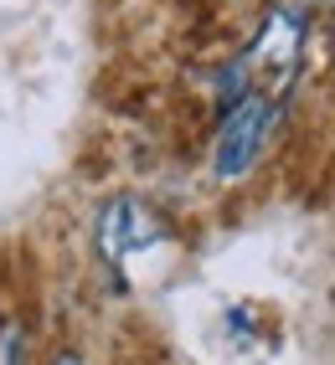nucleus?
Instances as JSON below:
<instances>
[{
  "instance_id": "obj_1",
  "label": "nucleus",
  "mask_w": 335,
  "mask_h": 365,
  "mask_svg": "<svg viewBox=\"0 0 335 365\" xmlns=\"http://www.w3.org/2000/svg\"><path fill=\"white\" fill-rule=\"evenodd\" d=\"M309 26H315V11L304 6H269L258 36L248 41L243 52V72H248V93H263V98H279L284 88L294 83V72L304 62V41H309Z\"/></svg>"
},
{
  "instance_id": "obj_2",
  "label": "nucleus",
  "mask_w": 335,
  "mask_h": 365,
  "mask_svg": "<svg viewBox=\"0 0 335 365\" xmlns=\"http://www.w3.org/2000/svg\"><path fill=\"white\" fill-rule=\"evenodd\" d=\"M269 129H274V103L263 93H243L237 103H227V118L217 129V144H211V175L243 180L269 144Z\"/></svg>"
},
{
  "instance_id": "obj_3",
  "label": "nucleus",
  "mask_w": 335,
  "mask_h": 365,
  "mask_svg": "<svg viewBox=\"0 0 335 365\" xmlns=\"http://www.w3.org/2000/svg\"><path fill=\"white\" fill-rule=\"evenodd\" d=\"M93 237H99V257L119 267L124 257L155 247L165 237V227H160L155 206H145L139 196H109L99 206V216H93Z\"/></svg>"
},
{
  "instance_id": "obj_4",
  "label": "nucleus",
  "mask_w": 335,
  "mask_h": 365,
  "mask_svg": "<svg viewBox=\"0 0 335 365\" xmlns=\"http://www.w3.org/2000/svg\"><path fill=\"white\" fill-rule=\"evenodd\" d=\"M0 365H26V324L0 319Z\"/></svg>"
},
{
  "instance_id": "obj_5",
  "label": "nucleus",
  "mask_w": 335,
  "mask_h": 365,
  "mask_svg": "<svg viewBox=\"0 0 335 365\" xmlns=\"http://www.w3.org/2000/svg\"><path fill=\"white\" fill-rule=\"evenodd\" d=\"M46 365H83V360H78L73 350H62V355H52V360H46Z\"/></svg>"
},
{
  "instance_id": "obj_6",
  "label": "nucleus",
  "mask_w": 335,
  "mask_h": 365,
  "mask_svg": "<svg viewBox=\"0 0 335 365\" xmlns=\"http://www.w3.org/2000/svg\"><path fill=\"white\" fill-rule=\"evenodd\" d=\"M299 6H304V11H309V6H320V0H299Z\"/></svg>"
}]
</instances>
